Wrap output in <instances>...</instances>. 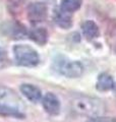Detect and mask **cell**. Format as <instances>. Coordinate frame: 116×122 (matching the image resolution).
<instances>
[{
    "mask_svg": "<svg viewBox=\"0 0 116 122\" xmlns=\"http://www.w3.org/2000/svg\"><path fill=\"white\" fill-rule=\"evenodd\" d=\"M24 105L18 96L7 87L0 86V115L24 118Z\"/></svg>",
    "mask_w": 116,
    "mask_h": 122,
    "instance_id": "6da1fadb",
    "label": "cell"
},
{
    "mask_svg": "<svg viewBox=\"0 0 116 122\" xmlns=\"http://www.w3.org/2000/svg\"><path fill=\"white\" fill-rule=\"evenodd\" d=\"M114 51H115V53H116V43H115V46H114Z\"/></svg>",
    "mask_w": 116,
    "mask_h": 122,
    "instance_id": "e0dca14e",
    "label": "cell"
},
{
    "mask_svg": "<svg viewBox=\"0 0 116 122\" xmlns=\"http://www.w3.org/2000/svg\"><path fill=\"white\" fill-rule=\"evenodd\" d=\"M96 87L101 92H105V91H109L114 87V81L112 78V76L110 74L106 73H101L98 77V81L96 83Z\"/></svg>",
    "mask_w": 116,
    "mask_h": 122,
    "instance_id": "30bf717a",
    "label": "cell"
},
{
    "mask_svg": "<svg viewBox=\"0 0 116 122\" xmlns=\"http://www.w3.org/2000/svg\"><path fill=\"white\" fill-rule=\"evenodd\" d=\"M83 0H62L61 2L60 8L66 11V12H74L77 9H79L80 5H82Z\"/></svg>",
    "mask_w": 116,
    "mask_h": 122,
    "instance_id": "4fadbf2b",
    "label": "cell"
},
{
    "mask_svg": "<svg viewBox=\"0 0 116 122\" xmlns=\"http://www.w3.org/2000/svg\"><path fill=\"white\" fill-rule=\"evenodd\" d=\"M48 8L43 2H33L28 7V18L31 24L37 25L46 20Z\"/></svg>",
    "mask_w": 116,
    "mask_h": 122,
    "instance_id": "5b68a950",
    "label": "cell"
},
{
    "mask_svg": "<svg viewBox=\"0 0 116 122\" xmlns=\"http://www.w3.org/2000/svg\"><path fill=\"white\" fill-rule=\"evenodd\" d=\"M87 122H116V118H114V117L94 116V117H91Z\"/></svg>",
    "mask_w": 116,
    "mask_h": 122,
    "instance_id": "2e32d148",
    "label": "cell"
},
{
    "mask_svg": "<svg viewBox=\"0 0 116 122\" xmlns=\"http://www.w3.org/2000/svg\"><path fill=\"white\" fill-rule=\"evenodd\" d=\"M43 107L50 115H57L60 112V102L52 93H47L43 98Z\"/></svg>",
    "mask_w": 116,
    "mask_h": 122,
    "instance_id": "8992f818",
    "label": "cell"
},
{
    "mask_svg": "<svg viewBox=\"0 0 116 122\" xmlns=\"http://www.w3.org/2000/svg\"><path fill=\"white\" fill-rule=\"evenodd\" d=\"M8 64H9V59L6 50H4L3 48H0V69L7 67Z\"/></svg>",
    "mask_w": 116,
    "mask_h": 122,
    "instance_id": "9a60e30c",
    "label": "cell"
},
{
    "mask_svg": "<svg viewBox=\"0 0 116 122\" xmlns=\"http://www.w3.org/2000/svg\"><path fill=\"white\" fill-rule=\"evenodd\" d=\"M14 58L18 65L34 67L40 61L37 51L28 45H16L13 48Z\"/></svg>",
    "mask_w": 116,
    "mask_h": 122,
    "instance_id": "277c9868",
    "label": "cell"
},
{
    "mask_svg": "<svg viewBox=\"0 0 116 122\" xmlns=\"http://www.w3.org/2000/svg\"><path fill=\"white\" fill-rule=\"evenodd\" d=\"M6 30H8V32H9L8 35L11 38H14V39H21V38L26 36V29L21 25H18V24L10 25L7 26Z\"/></svg>",
    "mask_w": 116,
    "mask_h": 122,
    "instance_id": "7c38bea8",
    "label": "cell"
},
{
    "mask_svg": "<svg viewBox=\"0 0 116 122\" xmlns=\"http://www.w3.org/2000/svg\"><path fill=\"white\" fill-rule=\"evenodd\" d=\"M53 67L59 74L70 78L79 77L84 73V66L79 61L69 60L63 56H59L54 60Z\"/></svg>",
    "mask_w": 116,
    "mask_h": 122,
    "instance_id": "3957f363",
    "label": "cell"
},
{
    "mask_svg": "<svg viewBox=\"0 0 116 122\" xmlns=\"http://www.w3.org/2000/svg\"><path fill=\"white\" fill-rule=\"evenodd\" d=\"M26 0H7V8L13 15L21 13Z\"/></svg>",
    "mask_w": 116,
    "mask_h": 122,
    "instance_id": "5bb4252c",
    "label": "cell"
},
{
    "mask_svg": "<svg viewBox=\"0 0 116 122\" xmlns=\"http://www.w3.org/2000/svg\"><path fill=\"white\" fill-rule=\"evenodd\" d=\"M29 37L35 43L39 44L40 46H43L47 43L48 33L44 28H37V29H34L31 30L29 33Z\"/></svg>",
    "mask_w": 116,
    "mask_h": 122,
    "instance_id": "8fae6325",
    "label": "cell"
},
{
    "mask_svg": "<svg viewBox=\"0 0 116 122\" xmlns=\"http://www.w3.org/2000/svg\"><path fill=\"white\" fill-rule=\"evenodd\" d=\"M82 30L87 39L93 40L100 36V30L98 25L93 20H86L82 24Z\"/></svg>",
    "mask_w": 116,
    "mask_h": 122,
    "instance_id": "9c48e42d",
    "label": "cell"
},
{
    "mask_svg": "<svg viewBox=\"0 0 116 122\" xmlns=\"http://www.w3.org/2000/svg\"><path fill=\"white\" fill-rule=\"evenodd\" d=\"M21 92L24 96L33 103H37L41 100L42 94L41 91L38 89L37 86L33 85H29V83H24L21 86Z\"/></svg>",
    "mask_w": 116,
    "mask_h": 122,
    "instance_id": "52a82bcc",
    "label": "cell"
},
{
    "mask_svg": "<svg viewBox=\"0 0 116 122\" xmlns=\"http://www.w3.org/2000/svg\"><path fill=\"white\" fill-rule=\"evenodd\" d=\"M54 20L62 29H69L72 25V18L70 13L62 10L61 8H57L54 11Z\"/></svg>",
    "mask_w": 116,
    "mask_h": 122,
    "instance_id": "ba28073f",
    "label": "cell"
},
{
    "mask_svg": "<svg viewBox=\"0 0 116 122\" xmlns=\"http://www.w3.org/2000/svg\"><path fill=\"white\" fill-rule=\"evenodd\" d=\"M71 108L75 113L83 116L94 117L105 111L102 100L88 96H79L71 100Z\"/></svg>",
    "mask_w": 116,
    "mask_h": 122,
    "instance_id": "7a4b0ae2",
    "label": "cell"
}]
</instances>
